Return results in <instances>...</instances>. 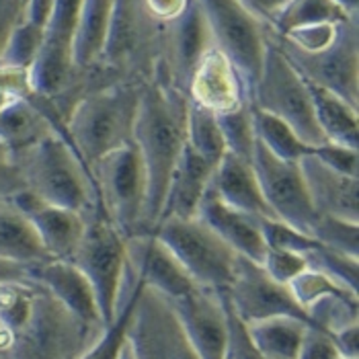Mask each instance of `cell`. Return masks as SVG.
I'll use <instances>...</instances> for the list:
<instances>
[{
    "label": "cell",
    "instance_id": "obj_42",
    "mask_svg": "<svg viewBox=\"0 0 359 359\" xmlns=\"http://www.w3.org/2000/svg\"><path fill=\"white\" fill-rule=\"evenodd\" d=\"M339 351L334 347L331 339V332L316 329V327H308L298 351L296 359H337Z\"/></svg>",
    "mask_w": 359,
    "mask_h": 359
},
{
    "label": "cell",
    "instance_id": "obj_7",
    "mask_svg": "<svg viewBox=\"0 0 359 359\" xmlns=\"http://www.w3.org/2000/svg\"><path fill=\"white\" fill-rule=\"evenodd\" d=\"M152 234L175 255L197 285L210 290H224L230 285L238 255L197 216H165Z\"/></svg>",
    "mask_w": 359,
    "mask_h": 359
},
{
    "label": "cell",
    "instance_id": "obj_39",
    "mask_svg": "<svg viewBox=\"0 0 359 359\" xmlns=\"http://www.w3.org/2000/svg\"><path fill=\"white\" fill-rule=\"evenodd\" d=\"M261 267L267 271V276L273 277L276 281L287 285L296 276H300L308 267L306 257L302 252H294V250L283 249H267Z\"/></svg>",
    "mask_w": 359,
    "mask_h": 359
},
{
    "label": "cell",
    "instance_id": "obj_31",
    "mask_svg": "<svg viewBox=\"0 0 359 359\" xmlns=\"http://www.w3.org/2000/svg\"><path fill=\"white\" fill-rule=\"evenodd\" d=\"M345 19L349 17L332 0H290L269 29L277 35H283L296 27L314 23H339Z\"/></svg>",
    "mask_w": 359,
    "mask_h": 359
},
{
    "label": "cell",
    "instance_id": "obj_14",
    "mask_svg": "<svg viewBox=\"0 0 359 359\" xmlns=\"http://www.w3.org/2000/svg\"><path fill=\"white\" fill-rule=\"evenodd\" d=\"M185 337L199 359H224L226 351V314L218 290L195 285L187 294L166 300Z\"/></svg>",
    "mask_w": 359,
    "mask_h": 359
},
{
    "label": "cell",
    "instance_id": "obj_47",
    "mask_svg": "<svg viewBox=\"0 0 359 359\" xmlns=\"http://www.w3.org/2000/svg\"><path fill=\"white\" fill-rule=\"evenodd\" d=\"M25 277H29V265H23V263H17V261L2 259L0 257V283L25 279Z\"/></svg>",
    "mask_w": 359,
    "mask_h": 359
},
{
    "label": "cell",
    "instance_id": "obj_44",
    "mask_svg": "<svg viewBox=\"0 0 359 359\" xmlns=\"http://www.w3.org/2000/svg\"><path fill=\"white\" fill-rule=\"evenodd\" d=\"M252 17H257L263 25L271 27L285 8L290 0H238Z\"/></svg>",
    "mask_w": 359,
    "mask_h": 359
},
{
    "label": "cell",
    "instance_id": "obj_50",
    "mask_svg": "<svg viewBox=\"0 0 359 359\" xmlns=\"http://www.w3.org/2000/svg\"><path fill=\"white\" fill-rule=\"evenodd\" d=\"M337 359H349V358H341V355H339V358H337Z\"/></svg>",
    "mask_w": 359,
    "mask_h": 359
},
{
    "label": "cell",
    "instance_id": "obj_21",
    "mask_svg": "<svg viewBox=\"0 0 359 359\" xmlns=\"http://www.w3.org/2000/svg\"><path fill=\"white\" fill-rule=\"evenodd\" d=\"M210 187L224 203H228L234 210H241L257 218H273L269 205L265 203V197L261 194L252 165L249 161L234 156L232 152H226L218 161Z\"/></svg>",
    "mask_w": 359,
    "mask_h": 359
},
{
    "label": "cell",
    "instance_id": "obj_30",
    "mask_svg": "<svg viewBox=\"0 0 359 359\" xmlns=\"http://www.w3.org/2000/svg\"><path fill=\"white\" fill-rule=\"evenodd\" d=\"M187 146L212 165H218L226 154L218 115L194 101L187 107Z\"/></svg>",
    "mask_w": 359,
    "mask_h": 359
},
{
    "label": "cell",
    "instance_id": "obj_48",
    "mask_svg": "<svg viewBox=\"0 0 359 359\" xmlns=\"http://www.w3.org/2000/svg\"><path fill=\"white\" fill-rule=\"evenodd\" d=\"M349 19H359V0H332Z\"/></svg>",
    "mask_w": 359,
    "mask_h": 359
},
{
    "label": "cell",
    "instance_id": "obj_17",
    "mask_svg": "<svg viewBox=\"0 0 359 359\" xmlns=\"http://www.w3.org/2000/svg\"><path fill=\"white\" fill-rule=\"evenodd\" d=\"M187 97L216 115L236 109L247 101V90L232 62L214 46L201 55L187 86Z\"/></svg>",
    "mask_w": 359,
    "mask_h": 359
},
{
    "label": "cell",
    "instance_id": "obj_6",
    "mask_svg": "<svg viewBox=\"0 0 359 359\" xmlns=\"http://www.w3.org/2000/svg\"><path fill=\"white\" fill-rule=\"evenodd\" d=\"M103 214L126 236L146 232V170L134 142L105 154L90 166Z\"/></svg>",
    "mask_w": 359,
    "mask_h": 359
},
{
    "label": "cell",
    "instance_id": "obj_51",
    "mask_svg": "<svg viewBox=\"0 0 359 359\" xmlns=\"http://www.w3.org/2000/svg\"><path fill=\"white\" fill-rule=\"evenodd\" d=\"M0 203H2V199H0Z\"/></svg>",
    "mask_w": 359,
    "mask_h": 359
},
{
    "label": "cell",
    "instance_id": "obj_12",
    "mask_svg": "<svg viewBox=\"0 0 359 359\" xmlns=\"http://www.w3.org/2000/svg\"><path fill=\"white\" fill-rule=\"evenodd\" d=\"M210 48H214V37L203 11L197 0H189L187 8L177 19L165 23L161 55L152 81L187 95L195 66Z\"/></svg>",
    "mask_w": 359,
    "mask_h": 359
},
{
    "label": "cell",
    "instance_id": "obj_36",
    "mask_svg": "<svg viewBox=\"0 0 359 359\" xmlns=\"http://www.w3.org/2000/svg\"><path fill=\"white\" fill-rule=\"evenodd\" d=\"M222 308L226 314V351L224 359H263L259 353V349L255 347L252 339H250L249 327L247 323L236 314V310L232 308L226 287L218 290Z\"/></svg>",
    "mask_w": 359,
    "mask_h": 359
},
{
    "label": "cell",
    "instance_id": "obj_38",
    "mask_svg": "<svg viewBox=\"0 0 359 359\" xmlns=\"http://www.w3.org/2000/svg\"><path fill=\"white\" fill-rule=\"evenodd\" d=\"M339 23H314V25H304V27H296L283 35H279L285 43H290L292 48L306 52V54H314L320 52L325 48H329L332 41L337 39L339 33ZM277 35V33H276Z\"/></svg>",
    "mask_w": 359,
    "mask_h": 359
},
{
    "label": "cell",
    "instance_id": "obj_45",
    "mask_svg": "<svg viewBox=\"0 0 359 359\" xmlns=\"http://www.w3.org/2000/svg\"><path fill=\"white\" fill-rule=\"evenodd\" d=\"M331 339L341 358L359 359V323L331 332Z\"/></svg>",
    "mask_w": 359,
    "mask_h": 359
},
{
    "label": "cell",
    "instance_id": "obj_9",
    "mask_svg": "<svg viewBox=\"0 0 359 359\" xmlns=\"http://www.w3.org/2000/svg\"><path fill=\"white\" fill-rule=\"evenodd\" d=\"M269 35L306 83L327 88L359 109V19L341 21L337 39L314 54L292 48L271 29Z\"/></svg>",
    "mask_w": 359,
    "mask_h": 359
},
{
    "label": "cell",
    "instance_id": "obj_13",
    "mask_svg": "<svg viewBox=\"0 0 359 359\" xmlns=\"http://www.w3.org/2000/svg\"><path fill=\"white\" fill-rule=\"evenodd\" d=\"M226 294L232 308L245 323L269 316H294L310 325L306 310L296 302L290 287L267 276L261 263H255L247 257L238 255L234 276L226 287Z\"/></svg>",
    "mask_w": 359,
    "mask_h": 359
},
{
    "label": "cell",
    "instance_id": "obj_25",
    "mask_svg": "<svg viewBox=\"0 0 359 359\" xmlns=\"http://www.w3.org/2000/svg\"><path fill=\"white\" fill-rule=\"evenodd\" d=\"M314 113L323 136L331 144L359 150V109L327 88L310 84Z\"/></svg>",
    "mask_w": 359,
    "mask_h": 359
},
{
    "label": "cell",
    "instance_id": "obj_22",
    "mask_svg": "<svg viewBox=\"0 0 359 359\" xmlns=\"http://www.w3.org/2000/svg\"><path fill=\"white\" fill-rule=\"evenodd\" d=\"M216 165L201 158L187 144L179 156V163L172 170L168 189H166L163 216H177V218H195L199 201L210 187L212 175ZM161 222V220H158Z\"/></svg>",
    "mask_w": 359,
    "mask_h": 359
},
{
    "label": "cell",
    "instance_id": "obj_26",
    "mask_svg": "<svg viewBox=\"0 0 359 359\" xmlns=\"http://www.w3.org/2000/svg\"><path fill=\"white\" fill-rule=\"evenodd\" d=\"M0 257L23 265H35L52 259L31 222L11 201L0 203Z\"/></svg>",
    "mask_w": 359,
    "mask_h": 359
},
{
    "label": "cell",
    "instance_id": "obj_33",
    "mask_svg": "<svg viewBox=\"0 0 359 359\" xmlns=\"http://www.w3.org/2000/svg\"><path fill=\"white\" fill-rule=\"evenodd\" d=\"M218 123H220L224 144H226V152H232L234 156L250 163L255 142H257L250 103H245V105H241L236 109L220 113Z\"/></svg>",
    "mask_w": 359,
    "mask_h": 359
},
{
    "label": "cell",
    "instance_id": "obj_27",
    "mask_svg": "<svg viewBox=\"0 0 359 359\" xmlns=\"http://www.w3.org/2000/svg\"><path fill=\"white\" fill-rule=\"evenodd\" d=\"M247 327L263 359H296L310 325L294 316H269L247 323Z\"/></svg>",
    "mask_w": 359,
    "mask_h": 359
},
{
    "label": "cell",
    "instance_id": "obj_19",
    "mask_svg": "<svg viewBox=\"0 0 359 359\" xmlns=\"http://www.w3.org/2000/svg\"><path fill=\"white\" fill-rule=\"evenodd\" d=\"M29 277L46 285L57 302L66 306L79 320L95 329H107L97 304L93 285L83 271L66 259H46L29 265Z\"/></svg>",
    "mask_w": 359,
    "mask_h": 359
},
{
    "label": "cell",
    "instance_id": "obj_32",
    "mask_svg": "<svg viewBox=\"0 0 359 359\" xmlns=\"http://www.w3.org/2000/svg\"><path fill=\"white\" fill-rule=\"evenodd\" d=\"M308 267L331 277L341 287L359 294V257H351L347 252L329 249L323 245H316L314 249L304 252Z\"/></svg>",
    "mask_w": 359,
    "mask_h": 359
},
{
    "label": "cell",
    "instance_id": "obj_28",
    "mask_svg": "<svg viewBox=\"0 0 359 359\" xmlns=\"http://www.w3.org/2000/svg\"><path fill=\"white\" fill-rule=\"evenodd\" d=\"M250 111H252L255 136L276 156L287 161V163H300L304 156L314 152V148L308 146L304 140L279 117L267 113V111L257 109L252 105H250Z\"/></svg>",
    "mask_w": 359,
    "mask_h": 359
},
{
    "label": "cell",
    "instance_id": "obj_49",
    "mask_svg": "<svg viewBox=\"0 0 359 359\" xmlns=\"http://www.w3.org/2000/svg\"><path fill=\"white\" fill-rule=\"evenodd\" d=\"M117 359H136V353H134V349H132V345H130L128 339L123 341V345L119 349V358Z\"/></svg>",
    "mask_w": 359,
    "mask_h": 359
},
{
    "label": "cell",
    "instance_id": "obj_4",
    "mask_svg": "<svg viewBox=\"0 0 359 359\" xmlns=\"http://www.w3.org/2000/svg\"><path fill=\"white\" fill-rule=\"evenodd\" d=\"M249 103L285 121L308 146L316 148L327 144L316 121L310 86L304 76L294 68V64L277 48L269 31L261 72L250 90Z\"/></svg>",
    "mask_w": 359,
    "mask_h": 359
},
{
    "label": "cell",
    "instance_id": "obj_3",
    "mask_svg": "<svg viewBox=\"0 0 359 359\" xmlns=\"http://www.w3.org/2000/svg\"><path fill=\"white\" fill-rule=\"evenodd\" d=\"M15 156L25 187L39 199L81 214L99 208L93 177L64 130H54Z\"/></svg>",
    "mask_w": 359,
    "mask_h": 359
},
{
    "label": "cell",
    "instance_id": "obj_46",
    "mask_svg": "<svg viewBox=\"0 0 359 359\" xmlns=\"http://www.w3.org/2000/svg\"><path fill=\"white\" fill-rule=\"evenodd\" d=\"M55 0H25V21L46 31Z\"/></svg>",
    "mask_w": 359,
    "mask_h": 359
},
{
    "label": "cell",
    "instance_id": "obj_35",
    "mask_svg": "<svg viewBox=\"0 0 359 359\" xmlns=\"http://www.w3.org/2000/svg\"><path fill=\"white\" fill-rule=\"evenodd\" d=\"M41 41H43V29L23 19L13 31L4 52L0 55V66L29 70V66L39 54Z\"/></svg>",
    "mask_w": 359,
    "mask_h": 359
},
{
    "label": "cell",
    "instance_id": "obj_43",
    "mask_svg": "<svg viewBox=\"0 0 359 359\" xmlns=\"http://www.w3.org/2000/svg\"><path fill=\"white\" fill-rule=\"evenodd\" d=\"M25 19V0H0V55L13 31Z\"/></svg>",
    "mask_w": 359,
    "mask_h": 359
},
{
    "label": "cell",
    "instance_id": "obj_2",
    "mask_svg": "<svg viewBox=\"0 0 359 359\" xmlns=\"http://www.w3.org/2000/svg\"><path fill=\"white\" fill-rule=\"evenodd\" d=\"M142 84L119 81L88 90L64 117L66 138L88 172L105 154L132 142Z\"/></svg>",
    "mask_w": 359,
    "mask_h": 359
},
{
    "label": "cell",
    "instance_id": "obj_29",
    "mask_svg": "<svg viewBox=\"0 0 359 359\" xmlns=\"http://www.w3.org/2000/svg\"><path fill=\"white\" fill-rule=\"evenodd\" d=\"M140 287H142V281H140L136 273L128 265V273H126V281H123V290H121V298H119L115 320L111 323L105 331L101 332V337L84 351L83 355L76 359L119 358V349H121V345L126 341V329H128V323H130V316H132V308H134Z\"/></svg>",
    "mask_w": 359,
    "mask_h": 359
},
{
    "label": "cell",
    "instance_id": "obj_37",
    "mask_svg": "<svg viewBox=\"0 0 359 359\" xmlns=\"http://www.w3.org/2000/svg\"><path fill=\"white\" fill-rule=\"evenodd\" d=\"M261 230H263L267 249L294 250V252L304 255L318 245L312 236H308L304 232L296 230L294 226L276 220V218H261Z\"/></svg>",
    "mask_w": 359,
    "mask_h": 359
},
{
    "label": "cell",
    "instance_id": "obj_11",
    "mask_svg": "<svg viewBox=\"0 0 359 359\" xmlns=\"http://www.w3.org/2000/svg\"><path fill=\"white\" fill-rule=\"evenodd\" d=\"M250 165L273 218L310 236L318 214L310 201L298 163H287L279 158L257 140Z\"/></svg>",
    "mask_w": 359,
    "mask_h": 359
},
{
    "label": "cell",
    "instance_id": "obj_16",
    "mask_svg": "<svg viewBox=\"0 0 359 359\" xmlns=\"http://www.w3.org/2000/svg\"><path fill=\"white\" fill-rule=\"evenodd\" d=\"M35 228L43 249L52 259H66L74 255L84 232V214L48 203L29 189L8 199Z\"/></svg>",
    "mask_w": 359,
    "mask_h": 359
},
{
    "label": "cell",
    "instance_id": "obj_18",
    "mask_svg": "<svg viewBox=\"0 0 359 359\" xmlns=\"http://www.w3.org/2000/svg\"><path fill=\"white\" fill-rule=\"evenodd\" d=\"M298 166L316 214L359 222V177L325 165L314 154L304 156Z\"/></svg>",
    "mask_w": 359,
    "mask_h": 359
},
{
    "label": "cell",
    "instance_id": "obj_23",
    "mask_svg": "<svg viewBox=\"0 0 359 359\" xmlns=\"http://www.w3.org/2000/svg\"><path fill=\"white\" fill-rule=\"evenodd\" d=\"M113 2L115 0H81L79 21L72 39V62L76 74L81 76V83L84 72L101 57L113 13Z\"/></svg>",
    "mask_w": 359,
    "mask_h": 359
},
{
    "label": "cell",
    "instance_id": "obj_34",
    "mask_svg": "<svg viewBox=\"0 0 359 359\" xmlns=\"http://www.w3.org/2000/svg\"><path fill=\"white\" fill-rule=\"evenodd\" d=\"M310 236L323 247L359 257V222L318 214Z\"/></svg>",
    "mask_w": 359,
    "mask_h": 359
},
{
    "label": "cell",
    "instance_id": "obj_8",
    "mask_svg": "<svg viewBox=\"0 0 359 359\" xmlns=\"http://www.w3.org/2000/svg\"><path fill=\"white\" fill-rule=\"evenodd\" d=\"M208 27L212 31L214 46L226 55L236 68L241 81L247 90V101L250 90L259 79L263 55L267 48V31L257 17L238 0H197Z\"/></svg>",
    "mask_w": 359,
    "mask_h": 359
},
{
    "label": "cell",
    "instance_id": "obj_5",
    "mask_svg": "<svg viewBox=\"0 0 359 359\" xmlns=\"http://www.w3.org/2000/svg\"><path fill=\"white\" fill-rule=\"evenodd\" d=\"M70 261L93 285L105 327L115 320L128 273L126 236L111 224L101 205L84 214V232Z\"/></svg>",
    "mask_w": 359,
    "mask_h": 359
},
{
    "label": "cell",
    "instance_id": "obj_40",
    "mask_svg": "<svg viewBox=\"0 0 359 359\" xmlns=\"http://www.w3.org/2000/svg\"><path fill=\"white\" fill-rule=\"evenodd\" d=\"M25 189L27 187H25L23 175L19 170L17 156H15L13 148L0 138V199L8 201Z\"/></svg>",
    "mask_w": 359,
    "mask_h": 359
},
{
    "label": "cell",
    "instance_id": "obj_15",
    "mask_svg": "<svg viewBox=\"0 0 359 359\" xmlns=\"http://www.w3.org/2000/svg\"><path fill=\"white\" fill-rule=\"evenodd\" d=\"M126 250L128 265L142 285L158 292L166 300H175L197 285L175 255L152 232L126 238Z\"/></svg>",
    "mask_w": 359,
    "mask_h": 359
},
{
    "label": "cell",
    "instance_id": "obj_41",
    "mask_svg": "<svg viewBox=\"0 0 359 359\" xmlns=\"http://www.w3.org/2000/svg\"><path fill=\"white\" fill-rule=\"evenodd\" d=\"M312 154L316 158H320L325 165L332 166V168H337V170H341L345 175L359 177V150L327 142L323 146H316Z\"/></svg>",
    "mask_w": 359,
    "mask_h": 359
},
{
    "label": "cell",
    "instance_id": "obj_10",
    "mask_svg": "<svg viewBox=\"0 0 359 359\" xmlns=\"http://www.w3.org/2000/svg\"><path fill=\"white\" fill-rule=\"evenodd\" d=\"M136 359H199L170 304L142 285L126 329Z\"/></svg>",
    "mask_w": 359,
    "mask_h": 359
},
{
    "label": "cell",
    "instance_id": "obj_1",
    "mask_svg": "<svg viewBox=\"0 0 359 359\" xmlns=\"http://www.w3.org/2000/svg\"><path fill=\"white\" fill-rule=\"evenodd\" d=\"M187 107L185 93L154 81L142 84L132 142L146 170V232L163 216L172 170L187 144Z\"/></svg>",
    "mask_w": 359,
    "mask_h": 359
},
{
    "label": "cell",
    "instance_id": "obj_24",
    "mask_svg": "<svg viewBox=\"0 0 359 359\" xmlns=\"http://www.w3.org/2000/svg\"><path fill=\"white\" fill-rule=\"evenodd\" d=\"M54 130L57 128L33 103L31 95L17 97L8 101L4 107H0V138L13 148L15 154L46 138Z\"/></svg>",
    "mask_w": 359,
    "mask_h": 359
},
{
    "label": "cell",
    "instance_id": "obj_20",
    "mask_svg": "<svg viewBox=\"0 0 359 359\" xmlns=\"http://www.w3.org/2000/svg\"><path fill=\"white\" fill-rule=\"evenodd\" d=\"M197 218L205 222L236 255L247 257L255 263L263 261L267 243L261 230V218L230 208L214 194L212 187L205 189L199 201Z\"/></svg>",
    "mask_w": 359,
    "mask_h": 359
}]
</instances>
